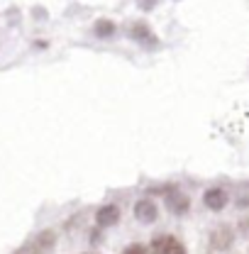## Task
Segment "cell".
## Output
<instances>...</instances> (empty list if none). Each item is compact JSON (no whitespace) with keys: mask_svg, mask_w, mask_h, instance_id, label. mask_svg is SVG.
I'll list each match as a JSON object with an SVG mask.
<instances>
[{"mask_svg":"<svg viewBox=\"0 0 249 254\" xmlns=\"http://www.w3.org/2000/svg\"><path fill=\"white\" fill-rule=\"evenodd\" d=\"M232 240H235V235H232V230L227 227V225H218L215 230H213V235H210V252H227L230 247H232Z\"/></svg>","mask_w":249,"mask_h":254,"instance_id":"cell-1","label":"cell"},{"mask_svg":"<svg viewBox=\"0 0 249 254\" xmlns=\"http://www.w3.org/2000/svg\"><path fill=\"white\" fill-rule=\"evenodd\" d=\"M152 250L159 254H184V245L176 240V237H171V235H164V237H156L154 242H152Z\"/></svg>","mask_w":249,"mask_h":254,"instance_id":"cell-2","label":"cell"},{"mask_svg":"<svg viewBox=\"0 0 249 254\" xmlns=\"http://www.w3.org/2000/svg\"><path fill=\"white\" fill-rule=\"evenodd\" d=\"M227 200H230V195H227L225 189H210V190H205V195H203L205 208H210V210H215V213L227 205Z\"/></svg>","mask_w":249,"mask_h":254,"instance_id":"cell-3","label":"cell"},{"mask_svg":"<svg viewBox=\"0 0 249 254\" xmlns=\"http://www.w3.org/2000/svg\"><path fill=\"white\" fill-rule=\"evenodd\" d=\"M54 245H57V235H54L52 230H44V232H39V235L34 237L30 250L32 252H49V250H54Z\"/></svg>","mask_w":249,"mask_h":254,"instance_id":"cell-4","label":"cell"},{"mask_svg":"<svg viewBox=\"0 0 249 254\" xmlns=\"http://www.w3.org/2000/svg\"><path fill=\"white\" fill-rule=\"evenodd\" d=\"M118 220H120V208H118V205H103V208L95 213V222H98L100 227H110V225H115Z\"/></svg>","mask_w":249,"mask_h":254,"instance_id":"cell-5","label":"cell"},{"mask_svg":"<svg viewBox=\"0 0 249 254\" xmlns=\"http://www.w3.org/2000/svg\"><path fill=\"white\" fill-rule=\"evenodd\" d=\"M156 215H159V213H156V205L152 200H139V203L134 205V218L139 222H147V225H149V222L156 220Z\"/></svg>","mask_w":249,"mask_h":254,"instance_id":"cell-6","label":"cell"},{"mask_svg":"<svg viewBox=\"0 0 249 254\" xmlns=\"http://www.w3.org/2000/svg\"><path fill=\"white\" fill-rule=\"evenodd\" d=\"M95 32H98L100 37H108V34H113V32H115V25L103 20V22H98V25H95Z\"/></svg>","mask_w":249,"mask_h":254,"instance_id":"cell-7","label":"cell"},{"mask_svg":"<svg viewBox=\"0 0 249 254\" xmlns=\"http://www.w3.org/2000/svg\"><path fill=\"white\" fill-rule=\"evenodd\" d=\"M124 252H144V250H142V245H129Z\"/></svg>","mask_w":249,"mask_h":254,"instance_id":"cell-8","label":"cell"}]
</instances>
